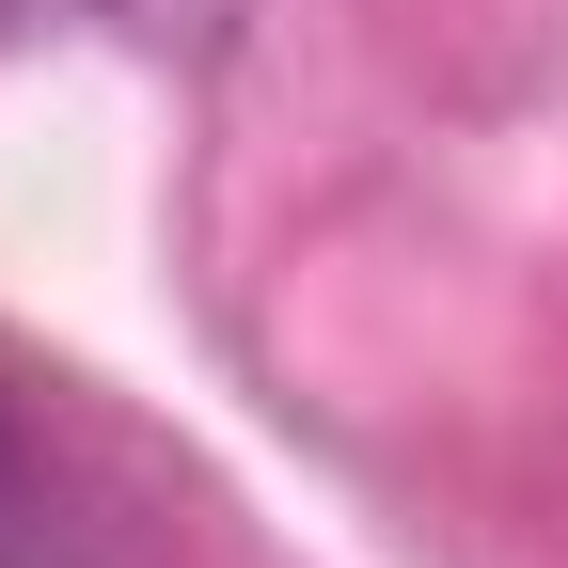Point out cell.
<instances>
[{"label": "cell", "mask_w": 568, "mask_h": 568, "mask_svg": "<svg viewBox=\"0 0 568 568\" xmlns=\"http://www.w3.org/2000/svg\"><path fill=\"white\" fill-rule=\"evenodd\" d=\"M0 568H63V552H48V474H32V443H17V410H0Z\"/></svg>", "instance_id": "1"}]
</instances>
